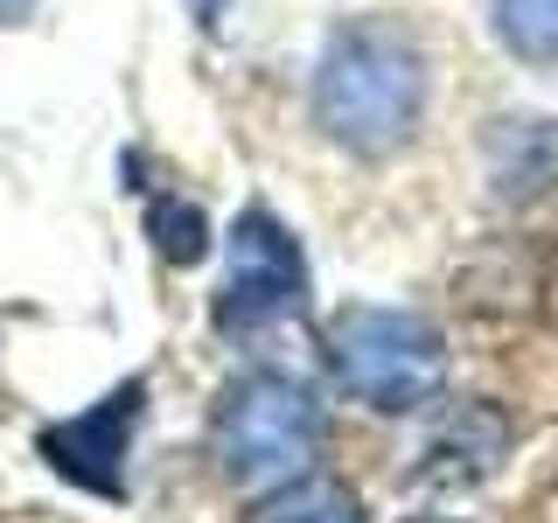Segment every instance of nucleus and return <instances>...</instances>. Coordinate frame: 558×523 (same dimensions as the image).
I'll use <instances>...</instances> for the list:
<instances>
[{
	"label": "nucleus",
	"mask_w": 558,
	"mask_h": 523,
	"mask_svg": "<svg viewBox=\"0 0 558 523\" xmlns=\"http://www.w3.org/2000/svg\"><path fill=\"white\" fill-rule=\"evenodd\" d=\"M244 523H371L356 502V488L336 482V475H293V482H272L266 496L244 510Z\"/></svg>",
	"instance_id": "0eeeda50"
},
{
	"label": "nucleus",
	"mask_w": 558,
	"mask_h": 523,
	"mask_svg": "<svg viewBox=\"0 0 558 523\" xmlns=\"http://www.w3.org/2000/svg\"><path fill=\"white\" fill-rule=\"evenodd\" d=\"M426 98H433L426 49L391 14L342 22L314 57V84H307L314 126L356 161H384V154L412 147L418 126H426Z\"/></svg>",
	"instance_id": "f257e3e1"
},
{
	"label": "nucleus",
	"mask_w": 558,
	"mask_h": 523,
	"mask_svg": "<svg viewBox=\"0 0 558 523\" xmlns=\"http://www.w3.org/2000/svg\"><path fill=\"white\" fill-rule=\"evenodd\" d=\"M328 412L293 370H244L217 391L209 453L231 482H293L322 461Z\"/></svg>",
	"instance_id": "7ed1b4c3"
},
{
	"label": "nucleus",
	"mask_w": 558,
	"mask_h": 523,
	"mask_svg": "<svg viewBox=\"0 0 558 523\" xmlns=\"http://www.w3.org/2000/svg\"><path fill=\"white\" fill-rule=\"evenodd\" d=\"M140 398L147 384L126 377L119 391H105L98 405H84L77 418L43 433V461L57 467L63 482L92 488V496H126V453H133V426H140Z\"/></svg>",
	"instance_id": "39448f33"
},
{
	"label": "nucleus",
	"mask_w": 558,
	"mask_h": 523,
	"mask_svg": "<svg viewBox=\"0 0 558 523\" xmlns=\"http://www.w3.org/2000/svg\"><path fill=\"white\" fill-rule=\"evenodd\" d=\"M322 349H328V377L384 418H412L440 405L447 370H453L447 336L412 307H371V301L336 307Z\"/></svg>",
	"instance_id": "f03ea898"
},
{
	"label": "nucleus",
	"mask_w": 558,
	"mask_h": 523,
	"mask_svg": "<svg viewBox=\"0 0 558 523\" xmlns=\"http://www.w3.org/2000/svg\"><path fill=\"white\" fill-rule=\"evenodd\" d=\"M189 8H196V22H203V28H217L223 14H231V0H189Z\"/></svg>",
	"instance_id": "9b49d317"
},
{
	"label": "nucleus",
	"mask_w": 558,
	"mask_h": 523,
	"mask_svg": "<svg viewBox=\"0 0 558 523\" xmlns=\"http://www.w3.org/2000/svg\"><path fill=\"white\" fill-rule=\"evenodd\" d=\"M307 307V258L301 238L272 217L266 203H244L223 231V287H217V328L223 336H258Z\"/></svg>",
	"instance_id": "20e7f679"
},
{
	"label": "nucleus",
	"mask_w": 558,
	"mask_h": 523,
	"mask_svg": "<svg viewBox=\"0 0 558 523\" xmlns=\"http://www.w3.org/2000/svg\"><path fill=\"white\" fill-rule=\"evenodd\" d=\"M558 168V133L551 119H502L488 139V174H496V196H537Z\"/></svg>",
	"instance_id": "6e6552de"
},
{
	"label": "nucleus",
	"mask_w": 558,
	"mask_h": 523,
	"mask_svg": "<svg viewBox=\"0 0 558 523\" xmlns=\"http://www.w3.org/2000/svg\"><path fill=\"white\" fill-rule=\"evenodd\" d=\"M28 8H35V0H0V22H22Z\"/></svg>",
	"instance_id": "f8f14e48"
},
{
	"label": "nucleus",
	"mask_w": 558,
	"mask_h": 523,
	"mask_svg": "<svg viewBox=\"0 0 558 523\" xmlns=\"http://www.w3.org/2000/svg\"><path fill=\"white\" fill-rule=\"evenodd\" d=\"M147 231H154V252H161L168 266H196V258L209 252V217H203L196 203H182V196L154 203L147 209Z\"/></svg>",
	"instance_id": "9d476101"
},
{
	"label": "nucleus",
	"mask_w": 558,
	"mask_h": 523,
	"mask_svg": "<svg viewBox=\"0 0 558 523\" xmlns=\"http://www.w3.org/2000/svg\"><path fill=\"white\" fill-rule=\"evenodd\" d=\"M510 453V418L496 405H453L447 426L418 453V488H475Z\"/></svg>",
	"instance_id": "423d86ee"
},
{
	"label": "nucleus",
	"mask_w": 558,
	"mask_h": 523,
	"mask_svg": "<svg viewBox=\"0 0 558 523\" xmlns=\"http://www.w3.org/2000/svg\"><path fill=\"white\" fill-rule=\"evenodd\" d=\"M488 22H496V42L517 63L531 70L558 63V0H488Z\"/></svg>",
	"instance_id": "1a4fd4ad"
}]
</instances>
